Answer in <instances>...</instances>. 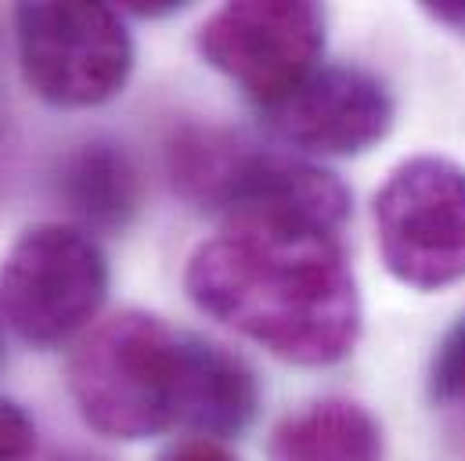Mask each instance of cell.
I'll use <instances>...</instances> for the list:
<instances>
[{"instance_id": "8", "label": "cell", "mask_w": 465, "mask_h": 461, "mask_svg": "<svg viewBox=\"0 0 465 461\" xmlns=\"http://www.w3.org/2000/svg\"><path fill=\"white\" fill-rule=\"evenodd\" d=\"M278 141L311 155H361L386 141L397 105L361 65H318L300 87L260 109Z\"/></svg>"}, {"instance_id": "5", "label": "cell", "mask_w": 465, "mask_h": 461, "mask_svg": "<svg viewBox=\"0 0 465 461\" xmlns=\"http://www.w3.org/2000/svg\"><path fill=\"white\" fill-rule=\"evenodd\" d=\"M15 40L25 87L58 109L105 105L134 73L130 29L109 4H18Z\"/></svg>"}, {"instance_id": "12", "label": "cell", "mask_w": 465, "mask_h": 461, "mask_svg": "<svg viewBox=\"0 0 465 461\" xmlns=\"http://www.w3.org/2000/svg\"><path fill=\"white\" fill-rule=\"evenodd\" d=\"M36 455L33 418L7 397H0V461H29Z\"/></svg>"}, {"instance_id": "14", "label": "cell", "mask_w": 465, "mask_h": 461, "mask_svg": "<svg viewBox=\"0 0 465 461\" xmlns=\"http://www.w3.org/2000/svg\"><path fill=\"white\" fill-rule=\"evenodd\" d=\"M433 22L455 29V33H465V0H440V4H426L422 7Z\"/></svg>"}, {"instance_id": "1", "label": "cell", "mask_w": 465, "mask_h": 461, "mask_svg": "<svg viewBox=\"0 0 465 461\" xmlns=\"http://www.w3.org/2000/svg\"><path fill=\"white\" fill-rule=\"evenodd\" d=\"M192 303L300 368H329L361 339V292L340 230L303 221H228L188 267Z\"/></svg>"}, {"instance_id": "7", "label": "cell", "mask_w": 465, "mask_h": 461, "mask_svg": "<svg viewBox=\"0 0 465 461\" xmlns=\"http://www.w3.org/2000/svg\"><path fill=\"white\" fill-rule=\"evenodd\" d=\"M210 69L238 83L256 109L300 87L325 51V7L307 0H234L195 33Z\"/></svg>"}, {"instance_id": "11", "label": "cell", "mask_w": 465, "mask_h": 461, "mask_svg": "<svg viewBox=\"0 0 465 461\" xmlns=\"http://www.w3.org/2000/svg\"><path fill=\"white\" fill-rule=\"evenodd\" d=\"M430 397L440 407H465V314L440 339L430 364Z\"/></svg>"}, {"instance_id": "9", "label": "cell", "mask_w": 465, "mask_h": 461, "mask_svg": "<svg viewBox=\"0 0 465 461\" xmlns=\"http://www.w3.org/2000/svg\"><path fill=\"white\" fill-rule=\"evenodd\" d=\"M58 195L87 234L123 230L141 206V173L130 152L116 141H87L65 155L58 173Z\"/></svg>"}, {"instance_id": "13", "label": "cell", "mask_w": 465, "mask_h": 461, "mask_svg": "<svg viewBox=\"0 0 465 461\" xmlns=\"http://www.w3.org/2000/svg\"><path fill=\"white\" fill-rule=\"evenodd\" d=\"M155 461H238L221 444V440H206V436H188L173 447H166Z\"/></svg>"}, {"instance_id": "2", "label": "cell", "mask_w": 465, "mask_h": 461, "mask_svg": "<svg viewBox=\"0 0 465 461\" xmlns=\"http://www.w3.org/2000/svg\"><path fill=\"white\" fill-rule=\"evenodd\" d=\"M69 393L98 436L126 444L173 429L238 436L260 411V386L242 357L144 310H123L76 346Z\"/></svg>"}, {"instance_id": "6", "label": "cell", "mask_w": 465, "mask_h": 461, "mask_svg": "<svg viewBox=\"0 0 465 461\" xmlns=\"http://www.w3.org/2000/svg\"><path fill=\"white\" fill-rule=\"evenodd\" d=\"M371 221L401 285L440 292L465 278V166L455 159L411 155L393 166L371 199Z\"/></svg>"}, {"instance_id": "4", "label": "cell", "mask_w": 465, "mask_h": 461, "mask_svg": "<svg viewBox=\"0 0 465 461\" xmlns=\"http://www.w3.org/2000/svg\"><path fill=\"white\" fill-rule=\"evenodd\" d=\"M109 299V260L76 224H33L0 260V318L36 349L76 339Z\"/></svg>"}, {"instance_id": "3", "label": "cell", "mask_w": 465, "mask_h": 461, "mask_svg": "<svg viewBox=\"0 0 465 461\" xmlns=\"http://www.w3.org/2000/svg\"><path fill=\"white\" fill-rule=\"evenodd\" d=\"M173 191L228 221H303L343 230L350 191L336 173L249 141L224 126L188 123L166 144Z\"/></svg>"}, {"instance_id": "10", "label": "cell", "mask_w": 465, "mask_h": 461, "mask_svg": "<svg viewBox=\"0 0 465 461\" xmlns=\"http://www.w3.org/2000/svg\"><path fill=\"white\" fill-rule=\"evenodd\" d=\"M382 426L347 397L303 404L267 440V461H382Z\"/></svg>"}, {"instance_id": "15", "label": "cell", "mask_w": 465, "mask_h": 461, "mask_svg": "<svg viewBox=\"0 0 465 461\" xmlns=\"http://www.w3.org/2000/svg\"><path fill=\"white\" fill-rule=\"evenodd\" d=\"M0 321H4V318H0Z\"/></svg>"}]
</instances>
